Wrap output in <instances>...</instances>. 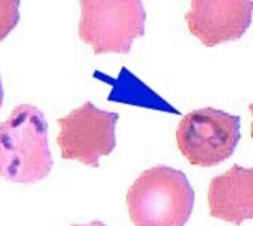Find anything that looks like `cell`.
Returning <instances> with one entry per match:
<instances>
[{
  "label": "cell",
  "instance_id": "obj_9",
  "mask_svg": "<svg viewBox=\"0 0 253 226\" xmlns=\"http://www.w3.org/2000/svg\"><path fill=\"white\" fill-rule=\"evenodd\" d=\"M71 226H106L101 220H93L90 223H86V225H71Z\"/></svg>",
  "mask_w": 253,
  "mask_h": 226
},
{
  "label": "cell",
  "instance_id": "obj_4",
  "mask_svg": "<svg viewBox=\"0 0 253 226\" xmlns=\"http://www.w3.org/2000/svg\"><path fill=\"white\" fill-rule=\"evenodd\" d=\"M240 139V116L212 107L187 113L176 128L181 154L199 168L217 166L232 157Z\"/></svg>",
  "mask_w": 253,
  "mask_h": 226
},
{
  "label": "cell",
  "instance_id": "obj_10",
  "mask_svg": "<svg viewBox=\"0 0 253 226\" xmlns=\"http://www.w3.org/2000/svg\"><path fill=\"white\" fill-rule=\"evenodd\" d=\"M3 103V85H2V79H0V107H2Z\"/></svg>",
  "mask_w": 253,
  "mask_h": 226
},
{
  "label": "cell",
  "instance_id": "obj_1",
  "mask_svg": "<svg viewBox=\"0 0 253 226\" xmlns=\"http://www.w3.org/2000/svg\"><path fill=\"white\" fill-rule=\"evenodd\" d=\"M47 132L48 124L40 109L17 106L0 122V177L20 184L47 178L53 166Z\"/></svg>",
  "mask_w": 253,
  "mask_h": 226
},
{
  "label": "cell",
  "instance_id": "obj_2",
  "mask_svg": "<svg viewBox=\"0 0 253 226\" xmlns=\"http://www.w3.org/2000/svg\"><path fill=\"white\" fill-rule=\"evenodd\" d=\"M195 205V190L184 172L154 166L139 175L126 191L134 226H185Z\"/></svg>",
  "mask_w": 253,
  "mask_h": 226
},
{
  "label": "cell",
  "instance_id": "obj_3",
  "mask_svg": "<svg viewBox=\"0 0 253 226\" xmlns=\"http://www.w3.org/2000/svg\"><path fill=\"white\" fill-rule=\"evenodd\" d=\"M80 8L79 37L95 54H126L145 35L146 12L139 0H82Z\"/></svg>",
  "mask_w": 253,
  "mask_h": 226
},
{
  "label": "cell",
  "instance_id": "obj_8",
  "mask_svg": "<svg viewBox=\"0 0 253 226\" xmlns=\"http://www.w3.org/2000/svg\"><path fill=\"white\" fill-rule=\"evenodd\" d=\"M20 21V2L0 0V41H3Z\"/></svg>",
  "mask_w": 253,
  "mask_h": 226
},
{
  "label": "cell",
  "instance_id": "obj_5",
  "mask_svg": "<svg viewBox=\"0 0 253 226\" xmlns=\"http://www.w3.org/2000/svg\"><path fill=\"white\" fill-rule=\"evenodd\" d=\"M119 115L106 112L86 101L70 115L59 118L60 133L56 139L63 160L98 168V158L109 155L116 146V124Z\"/></svg>",
  "mask_w": 253,
  "mask_h": 226
},
{
  "label": "cell",
  "instance_id": "obj_6",
  "mask_svg": "<svg viewBox=\"0 0 253 226\" xmlns=\"http://www.w3.org/2000/svg\"><path fill=\"white\" fill-rule=\"evenodd\" d=\"M252 0H193L185 21L205 47L240 40L252 24Z\"/></svg>",
  "mask_w": 253,
  "mask_h": 226
},
{
  "label": "cell",
  "instance_id": "obj_7",
  "mask_svg": "<svg viewBox=\"0 0 253 226\" xmlns=\"http://www.w3.org/2000/svg\"><path fill=\"white\" fill-rule=\"evenodd\" d=\"M210 214L214 219L241 226L253 219V169L232 166L214 177L208 190Z\"/></svg>",
  "mask_w": 253,
  "mask_h": 226
}]
</instances>
